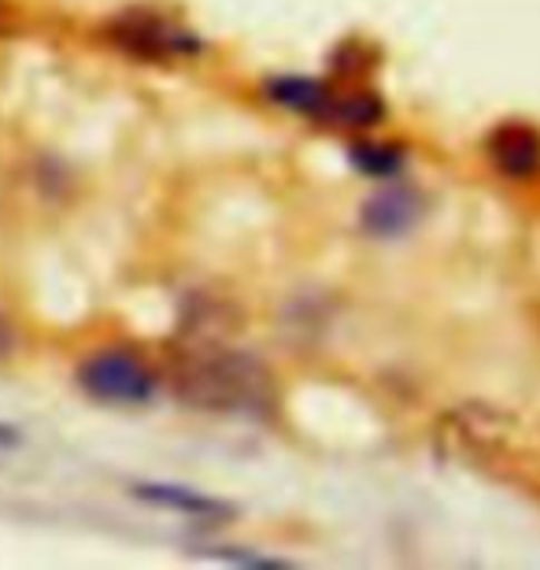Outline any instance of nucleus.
Returning a JSON list of instances; mask_svg holds the SVG:
<instances>
[{
  "mask_svg": "<svg viewBox=\"0 0 540 570\" xmlns=\"http://www.w3.org/2000/svg\"><path fill=\"white\" fill-rule=\"evenodd\" d=\"M175 393L178 401L212 415H263L274 401V379L248 352L212 348L181 363Z\"/></svg>",
  "mask_w": 540,
  "mask_h": 570,
  "instance_id": "1",
  "label": "nucleus"
},
{
  "mask_svg": "<svg viewBox=\"0 0 540 570\" xmlns=\"http://www.w3.org/2000/svg\"><path fill=\"white\" fill-rule=\"evenodd\" d=\"M78 390L100 404L137 407L148 404L159 390L156 371L130 348H100L86 356L75 371Z\"/></svg>",
  "mask_w": 540,
  "mask_h": 570,
  "instance_id": "2",
  "label": "nucleus"
},
{
  "mask_svg": "<svg viewBox=\"0 0 540 570\" xmlns=\"http://www.w3.org/2000/svg\"><path fill=\"white\" fill-rule=\"evenodd\" d=\"M108 38L126 49L137 60H186V56H197L204 49V41L193 30L178 27L175 19L159 16V11H145L134 8L126 16H115L108 27Z\"/></svg>",
  "mask_w": 540,
  "mask_h": 570,
  "instance_id": "3",
  "label": "nucleus"
},
{
  "mask_svg": "<svg viewBox=\"0 0 540 570\" xmlns=\"http://www.w3.org/2000/svg\"><path fill=\"white\" fill-rule=\"evenodd\" d=\"M485 156L503 178H533L540 170V130L530 122H500L485 138Z\"/></svg>",
  "mask_w": 540,
  "mask_h": 570,
  "instance_id": "4",
  "label": "nucleus"
},
{
  "mask_svg": "<svg viewBox=\"0 0 540 570\" xmlns=\"http://www.w3.org/2000/svg\"><path fill=\"white\" fill-rule=\"evenodd\" d=\"M419 212H422V204L415 197V189L385 186V189H377L374 197L363 204L360 219H363L366 234H374V237H400V234H408L411 226L419 223Z\"/></svg>",
  "mask_w": 540,
  "mask_h": 570,
  "instance_id": "5",
  "label": "nucleus"
},
{
  "mask_svg": "<svg viewBox=\"0 0 540 570\" xmlns=\"http://www.w3.org/2000/svg\"><path fill=\"white\" fill-rule=\"evenodd\" d=\"M263 94H267L271 105L278 108H289L296 116H307V119H326L330 111V100H333V89L326 82H318V78H304V75H282V78H271L267 86H263Z\"/></svg>",
  "mask_w": 540,
  "mask_h": 570,
  "instance_id": "6",
  "label": "nucleus"
},
{
  "mask_svg": "<svg viewBox=\"0 0 540 570\" xmlns=\"http://www.w3.org/2000/svg\"><path fill=\"white\" fill-rule=\"evenodd\" d=\"M134 493L148 500V504H159V508H170L178 515H189V519H234V508L223 504L215 497H204V493H193L186 485H170V482H159V485H134Z\"/></svg>",
  "mask_w": 540,
  "mask_h": 570,
  "instance_id": "7",
  "label": "nucleus"
},
{
  "mask_svg": "<svg viewBox=\"0 0 540 570\" xmlns=\"http://www.w3.org/2000/svg\"><path fill=\"white\" fill-rule=\"evenodd\" d=\"M382 116H385L382 100L363 89V94H333L323 122H333V127H344V130H363V127L382 122Z\"/></svg>",
  "mask_w": 540,
  "mask_h": 570,
  "instance_id": "8",
  "label": "nucleus"
},
{
  "mask_svg": "<svg viewBox=\"0 0 540 570\" xmlns=\"http://www.w3.org/2000/svg\"><path fill=\"white\" fill-rule=\"evenodd\" d=\"M352 164L371 178H393L404 167V148L385 141H360L352 148Z\"/></svg>",
  "mask_w": 540,
  "mask_h": 570,
  "instance_id": "9",
  "label": "nucleus"
},
{
  "mask_svg": "<svg viewBox=\"0 0 540 570\" xmlns=\"http://www.w3.org/2000/svg\"><path fill=\"white\" fill-rule=\"evenodd\" d=\"M208 560H229V563H248V567H267V563H282L274 556H256V552H208Z\"/></svg>",
  "mask_w": 540,
  "mask_h": 570,
  "instance_id": "10",
  "label": "nucleus"
},
{
  "mask_svg": "<svg viewBox=\"0 0 540 570\" xmlns=\"http://www.w3.org/2000/svg\"><path fill=\"white\" fill-rule=\"evenodd\" d=\"M11 348H16V330H11L8 318L0 315V360L11 356Z\"/></svg>",
  "mask_w": 540,
  "mask_h": 570,
  "instance_id": "11",
  "label": "nucleus"
},
{
  "mask_svg": "<svg viewBox=\"0 0 540 570\" xmlns=\"http://www.w3.org/2000/svg\"><path fill=\"white\" fill-rule=\"evenodd\" d=\"M11 444H19V433L11 426H0V449H11Z\"/></svg>",
  "mask_w": 540,
  "mask_h": 570,
  "instance_id": "12",
  "label": "nucleus"
}]
</instances>
